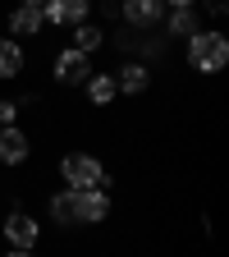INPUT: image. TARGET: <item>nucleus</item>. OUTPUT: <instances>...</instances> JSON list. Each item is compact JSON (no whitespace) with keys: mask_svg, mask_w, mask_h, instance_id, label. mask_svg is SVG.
Instances as JSON below:
<instances>
[{"mask_svg":"<svg viewBox=\"0 0 229 257\" xmlns=\"http://www.w3.org/2000/svg\"><path fill=\"white\" fill-rule=\"evenodd\" d=\"M183 60H188V69H192V74H202V78L224 74V64H229V37H224L220 28H202V32H192Z\"/></svg>","mask_w":229,"mask_h":257,"instance_id":"1","label":"nucleus"},{"mask_svg":"<svg viewBox=\"0 0 229 257\" xmlns=\"http://www.w3.org/2000/svg\"><path fill=\"white\" fill-rule=\"evenodd\" d=\"M60 179L69 188H106L110 170L101 166V156H92V152H64L60 156Z\"/></svg>","mask_w":229,"mask_h":257,"instance_id":"2","label":"nucleus"},{"mask_svg":"<svg viewBox=\"0 0 229 257\" xmlns=\"http://www.w3.org/2000/svg\"><path fill=\"white\" fill-rule=\"evenodd\" d=\"M0 234H5V243H10V248L37 252V243H42V225H37V216H32V211L14 207L5 220H0Z\"/></svg>","mask_w":229,"mask_h":257,"instance_id":"3","label":"nucleus"},{"mask_svg":"<svg viewBox=\"0 0 229 257\" xmlns=\"http://www.w3.org/2000/svg\"><path fill=\"white\" fill-rule=\"evenodd\" d=\"M51 78H55L60 87H83V83L92 78V55H78L74 46L55 51V55H51Z\"/></svg>","mask_w":229,"mask_h":257,"instance_id":"4","label":"nucleus"},{"mask_svg":"<svg viewBox=\"0 0 229 257\" xmlns=\"http://www.w3.org/2000/svg\"><path fill=\"white\" fill-rule=\"evenodd\" d=\"M119 19H124V28L151 32L160 19H165V0H124V5H119Z\"/></svg>","mask_w":229,"mask_h":257,"instance_id":"5","label":"nucleus"},{"mask_svg":"<svg viewBox=\"0 0 229 257\" xmlns=\"http://www.w3.org/2000/svg\"><path fill=\"white\" fill-rule=\"evenodd\" d=\"M42 23H87L92 19V0H42Z\"/></svg>","mask_w":229,"mask_h":257,"instance_id":"6","label":"nucleus"},{"mask_svg":"<svg viewBox=\"0 0 229 257\" xmlns=\"http://www.w3.org/2000/svg\"><path fill=\"white\" fill-rule=\"evenodd\" d=\"M110 211H115V202L106 188H78V220L83 225H106Z\"/></svg>","mask_w":229,"mask_h":257,"instance_id":"7","label":"nucleus"},{"mask_svg":"<svg viewBox=\"0 0 229 257\" xmlns=\"http://www.w3.org/2000/svg\"><path fill=\"white\" fill-rule=\"evenodd\" d=\"M115 87H119V96H142V92L151 87V64L124 60L119 69H115Z\"/></svg>","mask_w":229,"mask_h":257,"instance_id":"8","label":"nucleus"},{"mask_svg":"<svg viewBox=\"0 0 229 257\" xmlns=\"http://www.w3.org/2000/svg\"><path fill=\"white\" fill-rule=\"evenodd\" d=\"M5 28H10V37L14 42H32V37H42V10L37 5H14L10 10V19H5Z\"/></svg>","mask_w":229,"mask_h":257,"instance_id":"9","label":"nucleus"},{"mask_svg":"<svg viewBox=\"0 0 229 257\" xmlns=\"http://www.w3.org/2000/svg\"><path fill=\"white\" fill-rule=\"evenodd\" d=\"M32 156V138L23 134L19 124L0 128V166H23V161Z\"/></svg>","mask_w":229,"mask_h":257,"instance_id":"10","label":"nucleus"},{"mask_svg":"<svg viewBox=\"0 0 229 257\" xmlns=\"http://www.w3.org/2000/svg\"><path fill=\"white\" fill-rule=\"evenodd\" d=\"M46 216H51L55 225H64V230L83 225V220H78V188H60V193H51V198H46Z\"/></svg>","mask_w":229,"mask_h":257,"instance_id":"11","label":"nucleus"},{"mask_svg":"<svg viewBox=\"0 0 229 257\" xmlns=\"http://www.w3.org/2000/svg\"><path fill=\"white\" fill-rule=\"evenodd\" d=\"M83 92H87V101H92V106H101V110L119 101V87H115V74H96V69H92V78L83 83Z\"/></svg>","mask_w":229,"mask_h":257,"instance_id":"12","label":"nucleus"},{"mask_svg":"<svg viewBox=\"0 0 229 257\" xmlns=\"http://www.w3.org/2000/svg\"><path fill=\"white\" fill-rule=\"evenodd\" d=\"M28 69V55H23V46L14 42V37H0V78H19Z\"/></svg>","mask_w":229,"mask_h":257,"instance_id":"13","label":"nucleus"},{"mask_svg":"<svg viewBox=\"0 0 229 257\" xmlns=\"http://www.w3.org/2000/svg\"><path fill=\"white\" fill-rule=\"evenodd\" d=\"M192 32H202V19H197V10H170V19H165V37H192Z\"/></svg>","mask_w":229,"mask_h":257,"instance_id":"14","label":"nucleus"},{"mask_svg":"<svg viewBox=\"0 0 229 257\" xmlns=\"http://www.w3.org/2000/svg\"><path fill=\"white\" fill-rule=\"evenodd\" d=\"M106 46V28H96V23H74V51L78 55H92V51H101Z\"/></svg>","mask_w":229,"mask_h":257,"instance_id":"15","label":"nucleus"},{"mask_svg":"<svg viewBox=\"0 0 229 257\" xmlns=\"http://www.w3.org/2000/svg\"><path fill=\"white\" fill-rule=\"evenodd\" d=\"M19 101H10V96H0V128H10V124H19Z\"/></svg>","mask_w":229,"mask_h":257,"instance_id":"16","label":"nucleus"},{"mask_svg":"<svg viewBox=\"0 0 229 257\" xmlns=\"http://www.w3.org/2000/svg\"><path fill=\"white\" fill-rule=\"evenodd\" d=\"M206 10H211V19H224L229 14V0H206Z\"/></svg>","mask_w":229,"mask_h":257,"instance_id":"17","label":"nucleus"},{"mask_svg":"<svg viewBox=\"0 0 229 257\" xmlns=\"http://www.w3.org/2000/svg\"><path fill=\"white\" fill-rule=\"evenodd\" d=\"M197 0H165V10H192Z\"/></svg>","mask_w":229,"mask_h":257,"instance_id":"18","label":"nucleus"},{"mask_svg":"<svg viewBox=\"0 0 229 257\" xmlns=\"http://www.w3.org/2000/svg\"><path fill=\"white\" fill-rule=\"evenodd\" d=\"M0 257H37V252H23V248H10V252H0Z\"/></svg>","mask_w":229,"mask_h":257,"instance_id":"19","label":"nucleus"},{"mask_svg":"<svg viewBox=\"0 0 229 257\" xmlns=\"http://www.w3.org/2000/svg\"><path fill=\"white\" fill-rule=\"evenodd\" d=\"M19 5H42V0H19Z\"/></svg>","mask_w":229,"mask_h":257,"instance_id":"20","label":"nucleus"}]
</instances>
